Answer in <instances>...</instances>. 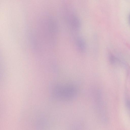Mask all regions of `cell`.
Returning <instances> with one entry per match:
<instances>
[{
	"label": "cell",
	"mask_w": 130,
	"mask_h": 130,
	"mask_svg": "<svg viewBox=\"0 0 130 130\" xmlns=\"http://www.w3.org/2000/svg\"><path fill=\"white\" fill-rule=\"evenodd\" d=\"M55 92L57 96L63 100H70L76 96L77 91L76 88L71 84L59 85L56 89Z\"/></svg>",
	"instance_id": "6da1fadb"
},
{
	"label": "cell",
	"mask_w": 130,
	"mask_h": 130,
	"mask_svg": "<svg viewBox=\"0 0 130 130\" xmlns=\"http://www.w3.org/2000/svg\"><path fill=\"white\" fill-rule=\"evenodd\" d=\"M129 22H130V14L129 16Z\"/></svg>",
	"instance_id": "7a4b0ae2"
}]
</instances>
